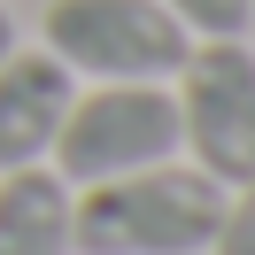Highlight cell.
Segmentation results:
<instances>
[{
    "mask_svg": "<svg viewBox=\"0 0 255 255\" xmlns=\"http://www.w3.org/2000/svg\"><path fill=\"white\" fill-rule=\"evenodd\" d=\"M224 201L232 193L209 170L155 162V170H131V178L78 186L70 232H78V255H201L224 224Z\"/></svg>",
    "mask_w": 255,
    "mask_h": 255,
    "instance_id": "cell-1",
    "label": "cell"
},
{
    "mask_svg": "<svg viewBox=\"0 0 255 255\" xmlns=\"http://www.w3.org/2000/svg\"><path fill=\"white\" fill-rule=\"evenodd\" d=\"M178 155V101L162 78H109L93 93L70 101L62 131H54V170L70 186H101V178H131Z\"/></svg>",
    "mask_w": 255,
    "mask_h": 255,
    "instance_id": "cell-2",
    "label": "cell"
},
{
    "mask_svg": "<svg viewBox=\"0 0 255 255\" xmlns=\"http://www.w3.org/2000/svg\"><path fill=\"white\" fill-rule=\"evenodd\" d=\"M178 147L224 193L255 178V54L240 39H201L178 62Z\"/></svg>",
    "mask_w": 255,
    "mask_h": 255,
    "instance_id": "cell-3",
    "label": "cell"
},
{
    "mask_svg": "<svg viewBox=\"0 0 255 255\" xmlns=\"http://www.w3.org/2000/svg\"><path fill=\"white\" fill-rule=\"evenodd\" d=\"M186 23L162 0H54L47 8V54L62 70L109 78H178L186 62Z\"/></svg>",
    "mask_w": 255,
    "mask_h": 255,
    "instance_id": "cell-4",
    "label": "cell"
},
{
    "mask_svg": "<svg viewBox=\"0 0 255 255\" xmlns=\"http://www.w3.org/2000/svg\"><path fill=\"white\" fill-rule=\"evenodd\" d=\"M70 101H78V70H62L47 47L39 54H8L0 62V170L47 162Z\"/></svg>",
    "mask_w": 255,
    "mask_h": 255,
    "instance_id": "cell-5",
    "label": "cell"
},
{
    "mask_svg": "<svg viewBox=\"0 0 255 255\" xmlns=\"http://www.w3.org/2000/svg\"><path fill=\"white\" fill-rule=\"evenodd\" d=\"M70 201H78V186L47 162L0 170V255H78Z\"/></svg>",
    "mask_w": 255,
    "mask_h": 255,
    "instance_id": "cell-6",
    "label": "cell"
},
{
    "mask_svg": "<svg viewBox=\"0 0 255 255\" xmlns=\"http://www.w3.org/2000/svg\"><path fill=\"white\" fill-rule=\"evenodd\" d=\"M178 23H186V39H240L255 23V0H162Z\"/></svg>",
    "mask_w": 255,
    "mask_h": 255,
    "instance_id": "cell-7",
    "label": "cell"
},
{
    "mask_svg": "<svg viewBox=\"0 0 255 255\" xmlns=\"http://www.w3.org/2000/svg\"><path fill=\"white\" fill-rule=\"evenodd\" d=\"M209 255H255V178L240 186V201H224V224L209 240Z\"/></svg>",
    "mask_w": 255,
    "mask_h": 255,
    "instance_id": "cell-8",
    "label": "cell"
},
{
    "mask_svg": "<svg viewBox=\"0 0 255 255\" xmlns=\"http://www.w3.org/2000/svg\"><path fill=\"white\" fill-rule=\"evenodd\" d=\"M8 54H16V16L0 8V62H8Z\"/></svg>",
    "mask_w": 255,
    "mask_h": 255,
    "instance_id": "cell-9",
    "label": "cell"
}]
</instances>
